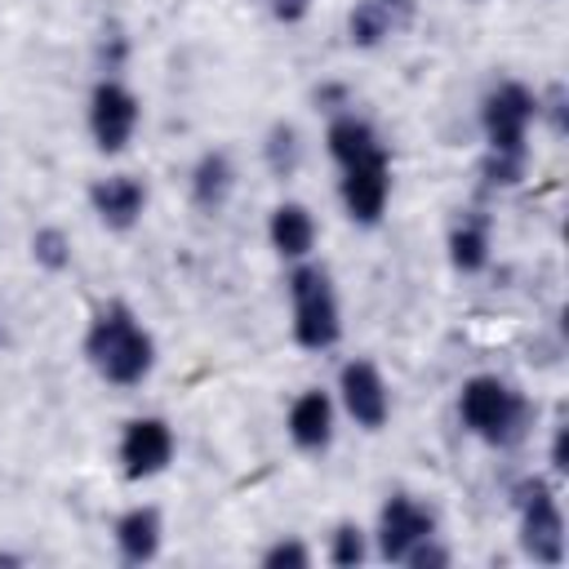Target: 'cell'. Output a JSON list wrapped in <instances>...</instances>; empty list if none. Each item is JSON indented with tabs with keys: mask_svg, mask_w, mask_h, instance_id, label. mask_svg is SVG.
I'll list each match as a JSON object with an SVG mask.
<instances>
[{
	"mask_svg": "<svg viewBox=\"0 0 569 569\" xmlns=\"http://www.w3.org/2000/svg\"><path fill=\"white\" fill-rule=\"evenodd\" d=\"M84 356L102 382L138 387L156 365V338L124 302H107L84 329Z\"/></svg>",
	"mask_w": 569,
	"mask_h": 569,
	"instance_id": "6da1fadb",
	"label": "cell"
},
{
	"mask_svg": "<svg viewBox=\"0 0 569 569\" xmlns=\"http://www.w3.org/2000/svg\"><path fill=\"white\" fill-rule=\"evenodd\" d=\"M458 413H462V427L489 445H516L533 427L529 400L511 382H502L498 373L467 378L458 391Z\"/></svg>",
	"mask_w": 569,
	"mask_h": 569,
	"instance_id": "7a4b0ae2",
	"label": "cell"
},
{
	"mask_svg": "<svg viewBox=\"0 0 569 569\" xmlns=\"http://www.w3.org/2000/svg\"><path fill=\"white\" fill-rule=\"evenodd\" d=\"M289 302H293V342L298 347L329 351L342 338V311H338V293H333L325 267L302 258L289 271Z\"/></svg>",
	"mask_w": 569,
	"mask_h": 569,
	"instance_id": "3957f363",
	"label": "cell"
},
{
	"mask_svg": "<svg viewBox=\"0 0 569 569\" xmlns=\"http://www.w3.org/2000/svg\"><path fill=\"white\" fill-rule=\"evenodd\" d=\"M516 507H520V547L538 565H560L565 560V511L556 489L542 476H525L516 485Z\"/></svg>",
	"mask_w": 569,
	"mask_h": 569,
	"instance_id": "277c9868",
	"label": "cell"
},
{
	"mask_svg": "<svg viewBox=\"0 0 569 569\" xmlns=\"http://www.w3.org/2000/svg\"><path fill=\"white\" fill-rule=\"evenodd\" d=\"M538 120V93L520 80H502L480 102V129L489 151H529V124Z\"/></svg>",
	"mask_w": 569,
	"mask_h": 569,
	"instance_id": "5b68a950",
	"label": "cell"
},
{
	"mask_svg": "<svg viewBox=\"0 0 569 569\" xmlns=\"http://www.w3.org/2000/svg\"><path fill=\"white\" fill-rule=\"evenodd\" d=\"M138 120H142V102L129 84H120L111 76L93 84V93H89V133H93L98 151H107V156L124 151L138 133Z\"/></svg>",
	"mask_w": 569,
	"mask_h": 569,
	"instance_id": "8992f818",
	"label": "cell"
},
{
	"mask_svg": "<svg viewBox=\"0 0 569 569\" xmlns=\"http://www.w3.org/2000/svg\"><path fill=\"white\" fill-rule=\"evenodd\" d=\"M338 196H342V209H347L351 222H360V227L382 222L387 200H391V160H387V151L378 147L373 156L342 164Z\"/></svg>",
	"mask_w": 569,
	"mask_h": 569,
	"instance_id": "52a82bcc",
	"label": "cell"
},
{
	"mask_svg": "<svg viewBox=\"0 0 569 569\" xmlns=\"http://www.w3.org/2000/svg\"><path fill=\"white\" fill-rule=\"evenodd\" d=\"M378 556L387 565H405V556L422 542L436 538V511L427 502H418L413 493H391L378 511Z\"/></svg>",
	"mask_w": 569,
	"mask_h": 569,
	"instance_id": "ba28073f",
	"label": "cell"
},
{
	"mask_svg": "<svg viewBox=\"0 0 569 569\" xmlns=\"http://www.w3.org/2000/svg\"><path fill=\"white\" fill-rule=\"evenodd\" d=\"M338 400L347 409V418L365 431H378L387 427L391 418V391H387V378L378 373L373 360H347L342 373H338Z\"/></svg>",
	"mask_w": 569,
	"mask_h": 569,
	"instance_id": "9c48e42d",
	"label": "cell"
},
{
	"mask_svg": "<svg viewBox=\"0 0 569 569\" xmlns=\"http://www.w3.org/2000/svg\"><path fill=\"white\" fill-rule=\"evenodd\" d=\"M173 462V427L156 413L129 418L120 431V471L129 480H151Z\"/></svg>",
	"mask_w": 569,
	"mask_h": 569,
	"instance_id": "30bf717a",
	"label": "cell"
},
{
	"mask_svg": "<svg viewBox=\"0 0 569 569\" xmlns=\"http://www.w3.org/2000/svg\"><path fill=\"white\" fill-rule=\"evenodd\" d=\"M89 204H93L102 227L129 231V227H138V218L147 209V187L133 173H111V178H98L89 187Z\"/></svg>",
	"mask_w": 569,
	"mask_h": 569,
	"instance_id": "8fae6325",
	"label": "cell"
},
{
	"mask_svg": "<svg viewBox=\"0 0 569 569\" xmlns=\"http://www.w3.org/2000/svg\"><path fill=\"white\" fill-rule=\"evenodd\" d=\"M284 427H289V440H293L302 453H325L329 440H333V400H329V391H320V387L302 391V396L289 405Z\"/></svg>",
	"mask_w": 569,
	"mask_h": 569,
	"instance_id": "7c38bea8",
	"label": "cell"
},
{
	"mask_svg": "<svg viewBox=\"0 0 569 569\" xmlns=\"http://www.w3.org/2000/svg\"><path fill=\"white\" fill-rule=\"evenodd\" d=\"M267 236H271V249L289 262H302L311 249H316V218L307 204L298 200H284L271 209V222H267Z\"/></svg>",
	"mask_w": 569,
	"mask_h": 569,
	"instance_id": "4fadbf2b",
	"label": "cell"
},
{
	"mask_svg": "<svg viewBox=\"0 0 569 569\" xmlns=\"http://www.w3.org/2000/svg\"><path fill=\"white\" fill-rule=\"evenodd\" d=\"M409 18V0H356L347 13V36L356 49H378Z\"/></svg>",
	"mask_w": 569,
	"mask_h": 569,
	"instance_id": "5bb4252c",
	"label": "cell"
},
{
	"mask_svg": "<svg viewBox=\"0 0 569 569\" xmlns=\"http://www.w3.org/2000/svg\"><path fill=\"white\" fill-rule=\"evenodd\" d=\"M111 533H116V551H120L124 565H147V560H156V551H160L164 525H160V511H156V507H129V511L116 520Z\"/></svg>",
	"mask_w": 569,
	"mask_h": 569,
	"instance_id": "9a60e30c",
	"label": "cell"
},
{
	"mask_svg": "<svg viewBox=\"0 0 569 569\" xmlns=\"http://www.w3.org/2000/svg\"><path fill=\"white\" fill-rule=\"evenodd\" d=\"M489 253H493L489 218H485V213H462V218L449 227V262H453V271L476 276V271L489 267Z\"/></svg>",
	"mask_w": 569,
	"mask_h": 569,
	"instance_id": "2e32d148",
	"label": "cell"
},
{
	"mask_svg": "<svg viewBox=\"0 0 569 569\" xmlns=\"http://www.w3.org/2000/svg\"><path fill=\"white\" fill-rule=\"evenodd\" d=\"M231 187H236V164L227 151H204L191 169V204L204 209V213H218L227 200H231Z\"/></svg>",
	"mask_w": 569,
	"mask_h": 569,
	"instance_id": "e0dca14e",
	"label": "cell"
},
{
	"mask_svg": "<svg viewBox=\"0 0 569 569\" xmlns=\"http://www.w3.org/2000/svg\"><path fill=\"white\" fill-rule=\"evenodd\" d=\"M325 147H329V156H333L338 164H351V160L373 156L382 142H378V133H373V124H369L365 116L338 111V116L329 120V129H325Z\"/></svg>",
	"mask_w": 569,
	"mask_h": 569,
	"instance_id": "ac0fdd59",
	"label": "cell"
},
{
	"mask_svg": "<svg viewBox=\"0 0 569 569\" xmlns=\"http://www.w3.org/2000/svg\"><path fill=\"white\" fill-rule=\"evenodd\" d=\"M262 160H267L271 178H280V182L298 173V164H302V138H298V129H293L289 120H276V124L267 129V138H262Z\"/></svg>",
	"mask_w": 569,
	"mask_h": 569,
	"instance_id": "d6986e66",
	"label": "cell"
},
{
	"mask_svg": "<svg viewBox=\"0 0 569 569\" xmlns=\"http://www.w3.org/2000/svg\"><path fill=\"white\" fill-rule=\"evenodd\" d=\"M31 258L44 271H67L71 267V236L62 227H36L31 236Z\"/></svg>",
	"mask_w": 569,
	"mask_h": 569,
	"instance_id": "ffe728a7",
	"label": "cell"
},
{
	"mask_svg": "<svg viewBox=\"0 0 569 569\" xmlns=\"http://www.w3.org/2000/svg\"><path fill=\"white\" fill-rule=\"evenodd\" d=\"M525 169H529V151H489L480 164V178L489 191H502V187H516Z\"/></svg>",
	"mask_w": 569,
	"mask_h": 569,
	"instance_id": "44dd1931",
	"label": "cell"
},
{
	"mask_svg": "<svg viewBox=\"0 0 569 569\" xmlns=\"http://www.w3.org/2000/svg\"><path fill=\"white\" fill-rule=\"evenodd\" d=\"M365 556H369L365 529L351 525V520H342V525L329 533V565H338V569H356V565H365Z\"/></svg>",
	"mask_w": 569,
	"mask_h": 569,
	"instance_id": "7402d4cb",
	"label": "cell"
},
{
	"mask_svg": "<svg viewBox=\"0 0 569 569\" xmlns=\"http://www.w3.org/2000/svg\"><path fill=\"white\" fill-rule=\"evenodd\" d=\"M262 565H267V569H307V565H311V551H307V542H298V538H280V542H271V547L262 551Z\"/></svg>",
	"mask_w": 569,
	"mask_h": 569,
	"instance_id": "603a6c76",
	"label": "cell"
},
{
	"mask_svg": "<svg viewBox=\"0 0 569 569\" xmlns=\"http://www.w3.org/2000/svg\"><path fill=\"white\" fill-rule=\"evenodd\" d=\"M538 120H547L551 133H565L569 129V107H565V84L560 80L547 93H538Z\"/></svg>",
	"mask_w": 569,
	"mask_h": 569,
	"instance_id": "cb8c5ba5",
	"label": "cell"
},
{
	"mask_svg": "<svg viewBox=\"0 0 569 569\" xmlns=\"http://www.w3.org/2000/svg\"><path fill=\"white\" fill-rule=\"evenodd\" d=\"M405 565H413V569H440V565H449V551H445L436 538H422V542L405 556Z\"/></svg>",
	"mask_w": 569,
	"mask_h": 569,
	"instance_id": "d4e9b609",
	"label": "cell"
},
{
	"mask_svg": "<svg viewBox=\"0 0 569 569\" xmlns=\"http://www.w3.org/2000/svg\"><path fill=\"white\" fill-rule=\"evenodd\" d=\"M276 22H284V27H298L307 13H311V0H258Z\"/></svg>",
	"mask_w": 569,
	"mask_h": 569,
	"instance_id": "484cf974",
	"label": "cell"
},
{
	"mask_svg": "<svg viewBox=\"0 0 569 569\" xmlns=\"http://www.w3.org/2000/svg\"><path fill=\"white\" fill-rule=\"evenodd\" d=\"M551 471H556V476L569 471V427H565V422L551 431Z\"/></svg>",
	"mask_w": 569,
	"mask_h": 569,
	"instance_id": "4316f807",
	"label": "cell"
}]
</instances>
